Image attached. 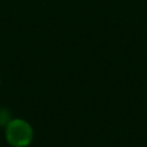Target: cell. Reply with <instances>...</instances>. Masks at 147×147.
Returning a JSON list of instances; mask_svg holds the SVG:
<instances>
[{"mask_svg": "<svg viewBox=\"0 0 147 147\" xmlns=\"http://www.w3.org/2000/svg\"><path fill=\"white\" fill-rule=\"evenodd\" d=\"M6 138L14 147H25L32 140V129L26 122L14 119L7 125Z\"/></svg>", "mask_w": 147, "mask_h": 147, "instance_id": "obj_1", "label": "cell"}]
</instances>
